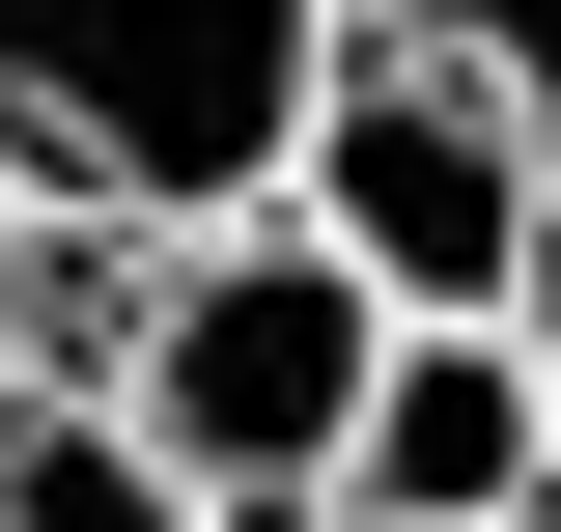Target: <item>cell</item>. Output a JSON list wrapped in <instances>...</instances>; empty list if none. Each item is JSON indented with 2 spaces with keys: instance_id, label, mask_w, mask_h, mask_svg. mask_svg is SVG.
Wrapping results in <instances>:
<instances>
[{
  "instance_id": "obj_9",
  "label": "cell",
  "mask_w": 561,
  "mask_h": 532,
  "mask_svg": "<svg viewBox=\"0 0 561 532\" xmlns=\"http://www.w3.org/2000/svg\"><path fill=\"white\" fill-rule=\"evenodd\" d=\"M534 532H561V505H534Z\"/></svg>"
},
{
  "instance_id": "obj_3",
  "label": "cell",
  "mask_w": 561,
  "mask_h": 532,
  "mask_svg": "<svg viewBox=\"0 0 561 532\" xmlns=\"http://www.w3.org/2000/svg\"><path fill=\"white\" fill-rule=\"evenodd\" d=\"M534 197H561V140L505 113L478 57H421V28H337V84L280 140V224H337L393 309H505V280H534Z\"/></svg>"
},
{
  "instance_id": "obj_7",
  "label": "cell",
  "mask_w": 561,
  "mask_h": 532,
  "mask_svg": "<svg viewBox=\"0 0 561 532\" xmlns=\"http://www.w3.org/2000/svg\"><path fill=\"white\" fill-rule=\"evenodd\" d=\"M28 224L57 197H28V140H0V393H28Z\"/></svg>"
},
{
  "instance_id": "obj_4",
  "label": "cell",
  "mask_w": 561,
  "mask_h": 532,
  "mask_svg": "<svg viewBox=\"0 0 561 532\" xmlns=\"http://www.w3.org/2000/svg\"><path fill=\"white\" fill-rule=\"evenodd\" d=\"M561 505V393H534V309H393L337 393V476L309 532H534Z\"/></svg>"
},
{
  "instance_id": "obj_8",
  "label": "cell",
  "mask_w": 561,
  "mask_h": 532,
  "mask_svg": "<svg viewBox=\"0 0 561 532\" xmlns=\"http://www.w3.org/2000/svg\"><path fill=\"white\" fill-rule=\"evenodd\" d=\"M505 309H534V393H561V197H534V280H505Z\"/></svg>"
},
{
  "instance_id": "obj_6",
  "label": "cell",
  "mask_w": 561,
  "mask_h": 532,
  "mask_svg": "<svg viewBox=\"0 0 561 532\" xmlns=\"http://www.w3.org/2000/svg\"><path fill=\"white\" fill-rule=\"evenodd\" d=\"M337 28H421V57H478V84H505V113H534V140H561V0H337Z\"/></svg>"
},
{
  "instance_id": "obj_5",
  "label": "cell",
  "mask_w": 561,
  "mask_h": 532,
  "mask_svg": "<svg viewBox=\"0 0 561 532\" xmlns=\"http://www.w3.org/2000/svg\"><path fill=\"white\" fill-rule=\"evenodd\" d=\"M0 532H225L113 393H0Z\"/></svg>"
},
{
  "instance_id": "obj_2",
  "label": "cell",
  "mask_w": 561,
  "mask_h": 532,
  "mask_svg": "<svg viewBox=\"0 0 561 532\" xmlns=\"http://www.w3.org/2000/svg\"><path fill=\"white\" fill-rule=\"evenodd\" d=\"M365 336H393V280H365L337 224L225 197V224H169V280H140V336H113V420H140L169 476H197L225 532H309V476H337V393H365Z\"/></svg>"
},
{
  "instance_id": "obj_1",
  "label": "cell",
  "mask_w": 561,
  "mask_h": 532,
  "mask_svg": "<svg viewBox=\"0 0 561 532\" xmlns=\"http://www.w3.org/2000/svg\"><path fill=\"white\" fill-rule=\"evenodd\" d=\"M309 84H337V0H0V140H28V197H113V224L280 197Z\"/></svg>"
}]
</instances>
